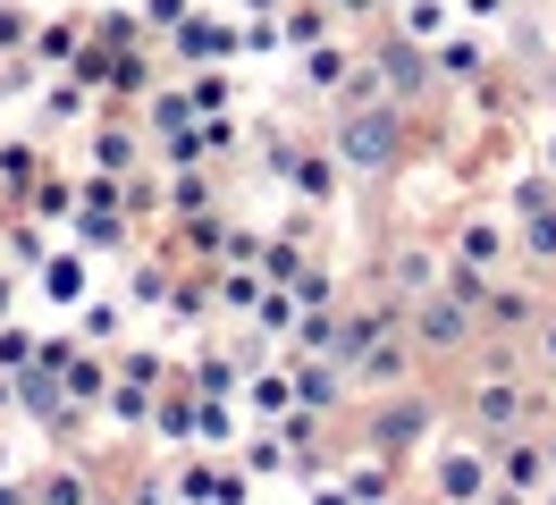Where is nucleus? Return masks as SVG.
<instances>
[{
	"label": "nucleus",
	"instance_id": "obj_9",
	"mask_svg": "<svg viewBox=\"0 0 556 505\" xmlns=\"http://www.w3.org/2000/svg\"><path fill=\"white\" fill-rule=\"evenodd\" d=\"M421 345H414V329L396 320V329H380L363 354H354V388H371V396H388V388H421Z\"/></svg>",
	"mask_w": 556,
	"mask_h": 505
},
{
	"label": "nucleus",
	"instance_id": "obj_34",
	"mask_svg": "<svg viewBox=\"0 0 556 505\" xmlns=\"http://www.w3.org/2000/svg\"><path fill=\"white\" fill-rule=\"evenodd\" d=\"M76 202H85V177H60V168H51L35 194H26V211H35L42 228H68V219H76Z\"/></svg>",
	"mask_w": 556,
	"mask_h": 505
},
{
	"label": "nucleus",
	"instance_id": "obj_35",
	"mask_svg": "<svg viewBox=\"0 0 556 505\" xmlns=\"http://www.w3.org/2000/svg\"><path fill=\"white\" fill-rule=\"evenodd\" d=\"M262 278H270V287H295V278H304V269H313V253H304V236H287V228H270L262 236Z\"/></svg>",
	"mask_w": 556,
	"mask_h": 505
},
{
	"label": "nucleus",
	"instance_id": "obj_18",
	"mask_svg": "<svg viewBox=\"0 0 556 505\" xmlns=\"http://www.w3.org/2000/svg\"><path fill=\"white\" fill-rule=\"evenodd\" d=\"M430 67H439V85H447V93H472L489 67H497V42H489V34H472V26H455L447 42L430 51Z\"/></svg>",
	"mask_w": 556,
	"mask_h": 505
},
{
	"label": "nucleus",
	"instance_id": "obj_31",
	"mask_svg": "<svg viewBox=\"0 0 556 505\" xmlns=\"http://www.w3.org/2000/svg\"><path fill=\"white\" fill-rule=\"evenodd\" d=\"M118 379H127V388H177L186 363H177L169 345H118Z\"/></svg>",
	"mask_w": 556,
	"mask_h": 505
},
{
	"label": "nucleus",
	"instance_id": "obj_23",
	"mask_svg": "<svg viewBox=\"0 0 556 505\" xmlns=\"http://www.w3.org/2000/svg\"><path fill=\"white\" fill-rule=\"evenodd\" d=\"M85 42H93V9H60V17H42V34H35V60L60 76V67H76L85 60Z\"/></svg>",
	"mask_w": 556,
	"mask_h": 505
},
{
	"label": "nucleus",
	"instance_id": "obj_45",
	"mask_svg": "<svg viewBox=\"0 0 556 505\" xmlns=\"http://www.w3.org/2000/svg\"><path fill=\"white\" fill-rule=\"evenodd\" d=\"M522 262H531V269H556V211L522 219Z\"/></svg>",
	"mask_w": 556,
	"mask_h": 505
},
{
	"label": "nucleus",
	"instance_id": "obj_54",
	"mask_svg": "<svg viewBox=\"0 0 556 505\" xmlns=\"http://www.w3.org/2000/svg\"><path fill=\"white\" fill-rule=\"evenodd\" d=\"M531 345H540V363L556 370V303H548V320H540V329H531Z\"/></svg>",
	"mask_w": 556,
	"mask_h": 505
},
{
	"label": "nucleus",
	"instance_id": "obj_32",
	"mask_svg": "<svg viewBox=\"0 0 556 505\" xmlns=\"http://www.w3.org/2000/svg\"><path fill=\"white\" fill-rule=\"evenodd\" d=\"M497 211H506L515 228H522V219H540V211H556V177H548L540 161H531L522 177H506V202H497Z\"/></svg>",
	"mask_w": 556,
	"mask_h": 505
},
{
	"label": "nucleus",
	"instance_id": "obj_58",
	"mask_svg": "<svg viewBox=\"0 0 556 505\" xmlns=\"http://www.w3.org/2000/svg\"><path fill=\"white\" fill-rule=\"evenodd\" d=\"M278 9H295V0H244V17H278Z\"/></svg>",
	"mask_w": 556,
	"mask_h": 505
},
{
	"label": "nucleus",
	"instance_id": "obj_3",
	"mask_svg": "<svg viewBox=\"0 0 556 505\" xmlns=\"http://www.w3.org/2000/svg\"><path fill=\"white\" fill-rule=\"evenodd\" d=\"M363 438H371V455L414 464L421 446L439 438V396H430V388H388V396H371L363 404Z\"/></svg>",
	"mask_w": 556,
	"mask_h": 505
},
{
	"label": "nucleus",
	"instance_id": "obj_7",
	"mask_svg": "<svg viewBox=\"0 0 556 505\" xmlns=\"http://www.w3.org/2000/svg\"><path fill=\"white\" fill-rule=\"evenodd\" d=\"M363 51H371L380 93L396 101V110H430V93H447V85H439V67H430V51L405 42V34H380V42H363Z\"/></svg>",
	"mask_w": 556,
	"mask_h": 505
},
{
	"label": "nucleus",
	"instance_id": "obj_17",
	"mask_svg": "<svg viewBox=\"0 0 556 505\" xmlns=\"http://www.w3.org/2000/svg\"><path fill=\"white\" fill-rule=\"evenodd\" d=\"M489 464H497V480H506V489H522L531 505H540V497L556 489V464H548V446H540L531 430L497 438V446H489Z\"/></svg>",
	"mask_w": 556,
	"mask_h": 505
},
{
	"label": "nucleus",
	"instance_id": "obj_2",
	"mask_svg": "<svg viewBox=\"0 0 556 505\" xmlns=\"http://www.w3.org/2000/svg\"><path fill=\"white\" fill-rule=\"evenodd\" d=\"M414 464H421V480H430V505H481L489 489H497L489 438H472V430H439Z\"/></svg>",
	"mask_w": 556,
	"mask_h": 505
},
{
	"label": "nucleus",
	"instance_id": "obj_43",
	"mask_svg": "<svg viewBox=\"0 0 556 505\" xmlns=\"http://www.w3.org/2000/svg\"><path fill=\"white\" fill-rule=\"evenodd\" d=\"M455 17H464L472 34H489V42H497V34H515L522 0H455Z\"/></svg>",
	"mask_w": 556,
	"mask_h": 505
},
{
	"label": "nucleus",
	"instance_id": "obj_44",
	"mask_svg": "<svg viewBox=\"0 0 556 505\" xmlns=\"http://www.w3.org/2000/svg\"><path fill=\"white\" fill-rule=\"evenodd\" d=\"M295 303H304V312H338V269L313 262L304 278H295Z\"/></svg>",
	"mask_w": 556,
	"mask_h": 505
},
{
	"label": "nucleus",
	"instance_id": "obj_49",
	"mask_svg": "<svg viewBox=\"0 0 556 505\" xmlns=\"http://www.w3.org/2000/svg\"><path fill=\"white\" fill-rule=\"evenodd\" d=\"M194 9H203V0H143V26H152V34H177Z\"/></svg>",
	"mask_w": 556,
	"mask_h": 505
},
{
	"label": "nucleus",
	"instance_id": "obj_53",
	"mask_svg": "<svg viewBox=\"0 0 556 505\" xmlns=\"http://www.w3.org/2000/svg\"><path fill=\"white\" fill-rule=\"evenodd\" d=\"M17 287H26V278H17V269L0 262V320H17Z\"/></svg>",
	"mask_w": 556,
	"mask_h": 505
},
{
	"label": "nucleus",
	"instance_id": "obj_48",
	"mask_svg": "<svg viewBox=\"0 0 556 505\" xmlns=\"http://www.w3.org/2000/svg\"><path fill=\"white\" fill-rule=\"evenodd\" d=\"M244 135H253V127H244V110H237V118H203V143H211V161L244 152Z\"/></svg>",
	"mask_w": 556,
	"mask_h": 505
},
{
	"label": "nucleus",
	"instance_id": "obj_15",
	"mask_svg": "<svg viewBox=\"0 0 556 505\" xmlns=\"http://www.w3.org/2000/svg\"><path fill=\"white\" fill-rule=\"evenodd\" d=\"M93 118H102V93H93L76 67L42 76V93H35V127H42V135H60V127H93Z\"/></svg>",
	"mask_w": 556,
	"mask_h": 505
},
{
	"label": "nucleus",
	"instance_id": "obj_24",
	"mask_svg": "<svg viewBox=\"0 0 556 505\" xmlns=\"http://www.w3.org/2000/svg\"><path fill=\"white\" fill-rule=\"evenodd\" d=\"M295 413V370L287 363H262L253 379H244V421L253 430H270V421H287Z\"/></svg>",
	"mask_w": 556,
	"mask_h": 505
},
{
	"label": "nucleus",
	"instance_id": "obj_1",
	"mask_svg": "<svg viewBox=\"0 0 556 505\" xmlns=\"http://www.w3.org/2000/svg\"><path fill=\"white\" fill-rule=\"evenodd\" d=\"M329 152L346 161L354 186H396V177H405V168L430 152V135H421L414 110L371 101V110H338V118H329Z\"/></svg>",
	"mask_w": 556,
	"mask_h": 505
},
{
	"label": "nucleus",
	"instance_id": "obj_39",
	"mask_svg": "<svg viewBox=\"0 0 556 505\" xmlns=\"http://www.w3.org/2000/svg\"><path fill=\"white\" fill-rule=\"evenodd\" d=\"M42 76H51V67H42V60H26V51H17V60H0V110H35Z\"/></svg>",
	"mask_w": 556,
	"mask_h": 505
},
{
	"label": "nucleus",
	"instance_id": "obj_46",
	"mask_svg": "<svg viewBox=\"0 0 556 505\" xmlns=\"http://www.w3.org/2000/svg\"><path fill=\"white\" fill-rule=\"evenodd\" d=\"M211 505H253V471L237 455H219V480H211Z\"/></svg>",
	"mask_w": 556,
	"mask_h": 505
},
{
	"label": "nucleus",
	"instance_id": "obj_10",
	"mask_svg": "<svg viewBox=\"0 0 556 505\" xmlns=\"http://www.w3.org/2000/svg\"><path fill=\"white\" fill-rule=\"evenodd\" d=\"M540 320H548V295H540L531 278H489V295H481V337H506V345H522Z\"/></svg>",
	"mask_w": 556,
	"mask_h": 505
},
{
	"label": "nucleus",
	"instance_id": "obj_61",
	"mask_svg": "<svg viewBox=\"0 0 556 505\" xmlns=\"http://www.w3.org/2000/svg\"><path fill=\"white\" fill-rule=\"evenodd\" d=\"M540 446H548V464H556V421H548V438H540Z\"/></svg>",
	"mask_w": 556,
	"mask_h": 505
},
{
	"label": "nucleus",
	"instance_id": "obj_11",
	"mask_svg": "<svg viewBox=\"0 0 556 505\" xmlns=\"http://www.w3.org/2000/svg\"><path fill=\"white\" fill-rule=\"evenodd\" d=\"M26 480H35V505H102V464H93V446L42 455Z\"/></svg>",
	"mask_w": 556,
	"mask_h": 505
},
{
	"label": "nucleus",
	"instance_id": "obj_62",
	"mask_svg": "<svg viewBox=\"0 0 556 505\" xmlns=\"http://www.w3.org/2000/svg\"><path fill=\"white\" fill-rule=\"evenodd\" d=\"M540 505H556V489H548V497H540Z\"/></svg>",
	"mask_w": 556,
	"mask_h": 505
},
{
	"label": "nucleus",
	"instance_id": "obj_27",
	"mask_svg": "<svg viewBox=\"0 0 556 505\" xmlns=\"http://www.w3.org/2000/svg\"><path fill=\"white\" fill-rule=\"evenodd\" d=\"M42 177H51V161H42V143H35V135H0V194H9V202H26Z\"/></svg>",
	"mask_w": 556,
	"mask_h": 505
},
{
	"label": "nucleus",
	"instance_id": "obj_28",
	"mask_svg": "<svg viewBox=\"0 0 556 505\" xmlns=\"http://www.w3.org/2000/svg\"><path fill=\"white\" fill-rule=\"evenodd\" d=\"M211 287H219V320H253L262 295H270V278H262L253 262H219V269H211Z\"/></svg>",
	"mask_w": 556,
	"mask_h": 505
},
{
	"label": "nucleus",
	"instance_id": "obj_26",
	"mask_svg": "<svg viewBox=\"0 0 556 505\" xmlns=\"http://www.w3.org/2000/svg\"><path fill=\"white\" fill-rule=\"evenodd\" d=\"M136 118H143V135H152V152H161V143H177V135H194V127H203V110L186 101V85H177V76H169V85H161L152 101H143Z\"/></svg>",
	"mask_w": 556,
	"mask_h": 505
},
{
	"label": "nucleus",
	"instance_id": "obj_47",
	"mask_svg": "<svg viewBox=\"0 0 556 505\" xmlns=\"http://www.w3.org/2000/svg\"><path fill=\"white\" fill-rule=\"evenodd\" d=\"M287 51V26L278 17H244V60H278Z\"/></svg>",
	"mask_w": 556,
	"mask_h": 505
},
{
	"label": "nucleus",
	"instance_id": "obj_50",
	"mask_svg": "<svg viewBox=\"0 0 556 505\" xmlns=\"http://www.w3.org/2000/svg\"><path fill=\"white\" fill-rule=\"evenodd\" d=\"M127 505H177V480L169 471H143V480H127Z\"/></svg>",
	"mask_w": 556,
	"mask_h": 505
},
{
	"label": "nucleus",
	"instance_id": "obj_16",
	"mask_svg": "<svg viewBox=\"0 0 556 505\" xmlns=\"http://www.w3.org/2000/svg\"><path fill=\"white\" fill-rule=\"evenodd\" d=\"M26 287L42 295V312H76V303H93V253H85V244H60Z\"/></svg>",
	"mask_w": 556,
	"mask_h": 505
},
{
	"label": "nucleus",
	"instance_id": "obj_19",
	"mask_svg": "<svg viewBox=\"0 0 556 505\" xmlns=\"http://www.w3.org/2000/svg\"><path fill=\"white\" fill-rule=\"evenodd\" d=\"M127 320H136V303L118 295V287H110V295H93V303H76V312H68L76 345H93V354H118V345H127Z\"/></svg>",
	"mask_w": 556,
	"mask_h": 505
},
{
	"label": "nucleus",
	"instance_id": "obj_25",
	"mask_svg": "<svg viewBox=\"0 0 556 505\" xmlns=\"http://www.w3.org/2000/svg\"><path fill=\"white\" fill-rule=\"evenodd\" d=\"M455 26H464L455 0H396V9H388V34H405V42H421V51H439Z\"/></svg>",
	"mask_w": 556,
	"mask_h": 505
},
{
	"label": "nucleus",
	"instance_id": "obj_33",
	"mask_svg": "<svg viewBox=\"0 0 556 505\" xmlns=\"http://www.w3.org/2000/svg\"><path fill=\"white\" fill-rule=\"evenodd\" d=\"M177 85H186V101H194L203 118H237V76H228V67H186Z\"/></svg>",
	"mask_w": 556,
	"mask_h": 505
},
{
	"label": "nucleus",
	"instance_id": "obj_21",
	"mask_svg": "<svg viewBox=\"0 0 556 505\" xmlns=\"http://www.w3.org/2000/svg\"><path fill=\"white\" fill-rule=\"evenodd\" d=\"M211 320H219V287H211L203 262H186V269H177V295H169V320H161V329H169V337H194V329H211Z\"/></svg>",
	"mask_w": 556,
	"mask_h": 505
},
{
	"label": "nucleus",
	"instance_id": "obj_55",
	"mask_svg": "<svg viewBox=\"0 0 556 505\" xmlns=\"http://www.w3.org/2000/svg\"><path fill=\"white\" fill-rule=\"evenodd\" d=\"M0 505H35V480L17 471V480H0Z\"/></svg>",
	"mask_w": 556,
	"mask_h": 505
},
{
	"label": "nucleus",
	"instance_id": "obj_57",
	"mask_svg": "<svg viewBox=\"0 0 556 505\" xmlns=\"http://www.w3.org/2000/svg\"><path fill=\"white\" fill-rule=\"evenodd\" d=\"M481 505H531V497H522V489H506V480H497V489H489Z\"/></svg>",
	"mask_w": 556,
	"mask_h": 505
},
{
	"label": "nucleus",
	"instance_id": "obj_30",
	"mask_svg": "<svg viewBox=\"0 0 556 505\" xmlns=\"http://www.w3.org/2000/svg\"><path fill=\"white\" fill-rule=\"evenodd\" d=\"M346 497L354 505H396V455H346Z\"/></svg>",
	"mask_w": 556,
	"mask_h": 505
},
{
	"label": "nucleus",
	"instance_id": "obj_8",
	"mask_svg": "<svg viewBox=\"0 0 556 505\" xmlns=\"http://www.w3.org/2000/svg\"><path fill=\"white\" fill-rule=\"evenodd\" d=\"M161 60L186 76V67H228L244 60V17H211V9H194L177 34H161Z\"/></svg>",
	"mask_w": 556,
	"mask_h": 505
},
{
	"label": "nucleus",
	"instance_id": "obj_41",
	"mask_svg": "<svg viewBox=\"0 0 556 505\" xmlns=\"http://www.w3.org/2000/svg\"><path fill=\"white\" fill-rule=\"evenodd\" d=\"M237 464L253 471V480H270V471H295V446H287L278 430H253V438L237 446Z\"/></svg>",
	"mask_w": 556,
	"mask_h": 505
},
{
	"label": "nucleus",
	"instance_id": "obj_38",
	"mask_svg": "<svg viewBox=\"0 0 556 505\" xmlns=\"http://www.w3.org/2000/svg\"><path fill=\"white\" fill-rule=\"evenodd\" d=\"M35 363H42V329H35V320H0V370L26 379Z\"/></svg>",
	"mask_w": 556,
	"mask_h": 505
},
{
	"label": "nucleus",
	"instance_id": "obj_22",
	"mask_svg": "<svg viewBox=\"0 0 556 505\" xmlns=\"http://www.w3.org/2000/svg\"><path fill=\"white\" fill-rule=\"evenodd\" d=\"M0 253H9V269H17V278H35L60 244H51V228H42L26 202H9V211H0Z\"/></svg>",
	"mask_w": 556,
	"mask_h": 505
},
{
	"label": "nucleus",
	"instance_id": "obj_60",
	"mask_svg": "<svg viewBox=\"0 0 556 505\" xmlns=\"http://www.w3.org/2000/svg\"><path fill=\"white\" fill-rule=\"evenodd\" d=\"M540 404H548V421H556V370H548V388H540Z\"/></svg>",
	"mask_w": 556,
	"mask_h": 505
},
{
	"label": "nucleus",
	"instance_id": "obj_20",
	"mask_svg": "<svg viewBox=\"0 0 556 505\" xmlns=\"http://www.w3.org/2000/svg\"><path fill=\"white\" fill-rule=\"evenodd\" d=\"M354 67H363V42H346V34L320 42V51H295V76H304V93H313V101H338Z\"/></svg>",
	"mask_w": 556,
	"mask_h": 505
},
{
	"label": "nucleus",
	"instance_id": "obj_6",
	"mask_svg": "<svg viewBox=\"0 0 556 505\" xmlns=\"http://www.w3.org/2000/svg\"><path fill=\"white\" fill-rule=\"evenodd\" d=\"M447 262L481 269V278H506V262H522V228L506 211H455L447 219Z\"/></svg>",
	"mask_w": 556,
	"mask_h": 505
},
{
	"label": "nucleus",
	"instance_id": "obj_4",
	"mask_svg": "<svg viewBox=\"0 0 556 505\" xmlns=\"http://www.w3.org/2000/svg\"><path fill=\"white\" fill-rule=\"evenodd\" d=\"M143 168H152V135H143V118L102 101V118L85 127V168H76V177H110V186H127V177H143Z\"/></svg>",
	"mask_w": 556,
	"mask_h": 505
},
{
	"label": "nucleus",
	"instance_id": "obj_36",
	"mask_svg": "<svg viewBox=\"0 0 556 505\" xmlns=\"http://www.w3.org/2000/svg\"><path fill=\"white\" fill-rule=\"evenodd\" d=\"M278 26H287V51H320V42H338V17H329L320 0H295V9H278Z\"/></svg>",
	"mask_w": 556,
	"mask_h": 505
},
{
	"label": "nucleus",
	"instance_id": "obj_13",
	"mask_svg": "<svg viewBox=\"0 0 556 505\" xmlns=\"http://www.w3.org/2000/svg\"><path fill=\"white\" fill-rule=\"evenodd\" d=\"M177 253L169 244H152V253H127V287L118 295L136 303V320H169V295H177Z\"/></svg>",
	"mask_w": 556,
	"mask_h": 505
},
{
	"label": "nucleus",
	"instance_id": "obj_40",
	"mask_svg": "<svg viewBox=\"0 0 556 505\" xmlns=\"http://www.w3.org/2000/svg\"><path fill=\"white\" fill-rule=\"evenodd\" d=\"M295 320H304V303H295V287H270V295H262V312H253L244 329H262L270 345H287V337H295Z\"/></svg>",
	"mask_w": 556,
	"mask_h": 505
},
{
	"label": "nucleus",
	"instance_id": "obj_51",
	"mask_svg": "<svg viewBox=\"0 0 556 505\" xmlns=\"http://www.w3.org/2000/svg\"><path fill=\"white\" fill-rule=\"evenodd\" d=\"M304 505H354L346 480H304Z\"/></svg>",
	"mask_w": 556,
	"mask_h": 505
},
{
	"label": "nucleus",
	"instance_id": "obj_42",
	"mask_svg": "<svg viewBox=\"0 0 556 505\" xmlns=\"http://www.w3.org/2000/svg\"><path fill=\"white\" fill-rule=\"evenodd\" d=\"M35 34H42V17L26 0H0V60H17V51L35 60Z\"/></svg>",
	"mask_w": 556,
	"mask_h": 505
},
{
	"label": "nucleus",
	"instance_id": "obj_56",
	"mask_svg": "<svg viewBox=\"0 0 556 505\" xmlns=\"http://www.w3.org/2000/svg\"><path fill=\"white\" fill-rule=\"evenodd\" d=\"M540 168H548V177H556V118H548V127H540Z\"/></svg>",
	"mask_w": 556,
	"mask_h": 505
},
{
	"label": "nucleus",
	"instance_id": "obj_63",
	"mask_svg": "<svg viewBox=\"0 0 556 505\" xmlns=\"http://www.w3.org/2000/svg\"><path fill=\"white\" fill-rule=\"evenodd\" d=\"M388 9H396V0H388Z\"/></svg>",
	"mask_w": 556,
	"mask_h": 505
},
{
	"label": "nucleus",
	"instance_id": "obj_37",
	"mask_svg": "<svg viewBox=\"0 0 556 505\" xmlns=\"http://www.w3.org/2000/svg\"><path fill=\"white\" fill-rule=\"evenodd\" d=\"M152 404H161V388H110V404H102V421L110 430H152Z\"/></svg>",
	"mask_w": 556,
	"mask_h": 505
},
{
	"label": "nucleus",
	"instance_id": "obj_29",
	"mask_svg": "<svg viewBox=\"0 0 556 505\" xmlns=\"http://www.w3.org/2000/svg\"><path fill=\"white\" fill-rule=\"evenodd\" d=\"M60 388H68V396L85 404V413H102V404H110V388H118V354H93V345H85V354L68 363V379H60Z\"/></svg>",
	"mask_w": 556,
	"mask_h": 505
},
{
	"label": "nucleus",
	"instance_id": "obj_5",
	"mask_svg": "<svg viewBox=\"0 0 556 505\" xmlns=\"http://www.w3.org/2000/svg\"><path fill=\"white\" fill-rule=\"evenodd\" d=\"M405 329H414V345H421V363H464L472 345H481V312L464 295H421L414 312H405Z\"/></svg>",
	"mask_w": 556,
	"mask_h": 505
},
{
	"label": "nucleus",
	"instance_id": "obj_14",
	"mask_svg": "<svg viewBox=\"0 0 556 505\" xmlns=\"http://www.w3.org/2000/svg\"><path fill=\"white\" fill-rule=\"evenodd\" d=\"M447 287V244H421V236H405L396 253H388V295L414 312L421 295H439Z\"/></svg>",
	"mask_w": 556,
	"mask_h": 505
},
{
	"label": "nucleus",
	"instance_id": "obj_12",
	"mask_svg": "<svg viewBox=\"0 0 556 505\" xmlns=\"http://www.w3.org/2000/svg\"><path fill=\"white\" fill-rule=\"evenodd\" d=\"M278 186H287V202H304V211H338V194H346V161L329 152V135H320V143L304 135V152L287 161Z\"/></svg>",
	"mask_w": 556,
	"mask_h": 505
},
{
	"label": "nucleus",
	"instance_id": "obj_59",
	"mask_svg": "<svg viewBox=\"0 0 556 505\" xmlns=\"http://www.w3.org/2000/svg\"><path fill=\"white\" fill-rule=\"evenodd\" d=\"M0 480H17V455H9V438H0Z\"/></svg>",
	"mask_w": 556,
	"mask_h": 505
},
{
	"label": "nucleus",
	"instance_id": "obj_52",
	"mask_svg": "<svg viewBox=\"0 0 556 505\" xmlns=\"http://www.w3.org/2000/svg\"><path fill=\"white\" fill-rule=\"evenodd\" d=\"M320 9H329L338 26H354V17H371V9H388V0H320Z\"/></svg>",
	"mask_w": 556,
	"mask_h": 505
}]
</instances>
